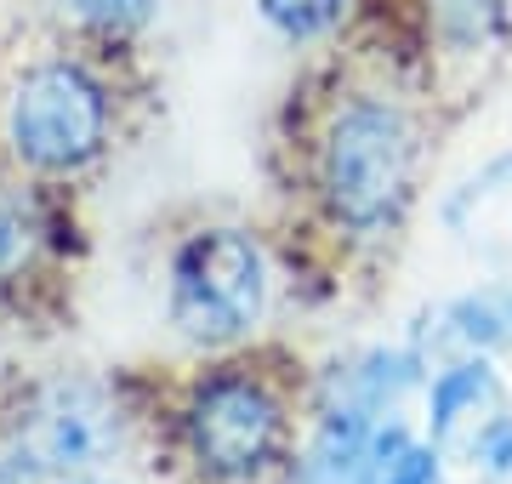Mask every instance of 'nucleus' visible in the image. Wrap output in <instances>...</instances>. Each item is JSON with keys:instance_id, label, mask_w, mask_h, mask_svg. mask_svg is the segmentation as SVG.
<instances>
[{"instance_id": "f257e3e1", "label": "nucleus", "mask_w": 512, "mask_h": 484, "mask_svg": "<svg viewBox=\"0 0 512 484\" xmlns=\"http://www.w3.org/2000/svg\"><path fill=\"white\" fill-rule=\"evenodd\" d=\"M296 194L342 245H387L421 188V109L393 63H336L291 103Z\"/></svg>"}, {"instance_id": "f03ea898", "label": "nucleus", "mask_w": 512, "mask_h": 484, "mask_svg": "<svg viewBox=\"0 0 512 484\" xmlns=\"http://www.w3.org/2000/svg\"><path fill=\"white\" fill-rule=\"evenodd\" d=\"M143 114L131 40L92 29L29 35L0 63V160L40 183L80 188L103 177Z\"/></svg>"}, {"instance_id": "7ed1b4c3", "label": "nucleus", "mask_w": 512, "mask_h": 484, "mask_svg": "<svg viewBox=\"0 0 512 484\" xmlns=\"http://www.w3.org/2000/svg\"><path fill=\"white\" fill-rule=\"evenodd\" d=\"M160 450L188 484H279L302 450L296 388L262 359H222L188 376L160 410Z\"/></svg>"}, {"instance_id": "20e7f679", "label": "nucleus", "mask_w": 512, "mask_h": 484, "mask_svg": "<svg viewBox=\"0 0 512 484\" xmlns=\"http://www.w3.org/2000/svg\"><path fill=\"white\" fill-rule=\"evenodd\" d=\"M268 308V257L245 228H194L165 268V314L183 342L222 354Z\"/></svg>"}, {"instance_id": "39448f33", "label": "nucleus", "mask_w": 512, "mask_h": 484, "mask_svg": "<svg viewBox=\"0 0 512 484\" xmlns=\"http://www.w3.org/2000/svg\"><path fill=\"white\" fill-rule=\"evenodd\" d=\"M69 262V205L63 188L0 160V308H23Z\"/></svg>"}, {"instance_id": "423d86ee", "label": "nucleus", "mask_w": 512, "mask_h": 484, "mask_svg": "<svg viewBox=\"0 0 512 484\" xmlns=\"http://www.w3.org/2000/svg\"><path fill=\"white\" fill-rule=\"evenodd\" d=\"M114 445V405L86 382L40 388L23 399V416H12V462L23 473H69L97 467Z\"/></svg>"}, {"instance_id": "0eeeda50", "label": "nucleus", "mask_w": 512, "mask_h": 484, "mask_svg": "<svg viewBox=\"0 0 512 484\" xmlns=\"http://www.w3.org/2000/svg\"><path fill=\"white\" fill-rule=\"evenodd\" d=\"M507 416V388L501 376L490 371L484 354H461L450 359L433 388H427V439L439 450H456V456H473V445Z\"/></svg>"}, {"instance_id": "6e6552de", "label": "nucleus", "mask_w": 512, "mask_h": 484, "mask_svg": "<svg viewBox=\"0 0 512 484\" xmlns=\"http://www.w3.org/2000/svg\"><path fill=\"white\" fill-rule=\"evenodd\" d=\"M450 240L495 274H512V154L490 160L444 200Z\"/></svg>"}, {"instance_id": "1a4fd4ad", "label": "nucleus", "mask_w": 512, "mask_h": 484, "mask_svg": "<svg viewBox=\"0 0 512 484\" xmlns=\"http://www.w3.org/2000/svg\"><path fill=\"white\" fill-rule=\"evenodd\" d=\"M427 52L456 69H478L507 52V0H421Z\"/></svg>"}, {"instance_id": "9d476101", "label": "nucleus", "mask_w": 512, "mask_h": 484, "mask_svg": "<svg viewBox=\"0 0 512 484\" xmlns=\"http://www.w3.org/2000/svg\"><path fill=\"white\" fill-rule=\"evenodd\" d=\"M439 348L450 354H495V348H512V285L501 291H478V297H461L439 314Z\"/></svg>"}, {"instance_id": "9b49d317", "label": "nucleus", "mask_w": 512, "mask_h": 484, "mask_svg": "<svg viewBox=\"0 0 512 484\" xmlns=\"http://www.w3.org/2000/svg\"><path fill=\"white\" fill-rule=\"evenodd\" d=\"M256 12L291 40H319L330 29H342V18L353 12V0H256Z\"/></svg>"}, {"instance_id": "f8f14e48", "label": "nucleus", "mask_w": 512, "mask_h": 484, "mask_svg": "<svg viewBox=\"0 0 512 484\" xmlns=\"http://www.w3.org/2000/svg\"><path fill=\"white\" fill-rule=\"evenodd\" d=\"M160 0H69V23L92 29V35H109V40H131L154 18Z\"/></svg>"}, {"instance_id": "ddd939ff", "label": "nucleus", "mask_w": 512, "mask_h": 484, "mask_svg": "<svg viewBox=\"0 0 512 484\" xmlns=\"http://www.w3.org/2000/svg\"><path fill=\"white\" fill-rule=\"evenodd\" d=\"M439 456L444 450L427 439V445H416V439H404L399 428L387 433V456H382V473H376V484H444L439 479Z\"/></svg>"}, {"instance_id": "4468645a", "label": "nucleus", "mask_w": 512, "mask_h": 484, "mask_svg": "<svg viewBox=\"0 0 512 484\" xmlns=\"http://www.w3.org/2000/svg\"><path fill=\"white\" fill-rule=\"evenodd\" d=\"M467 462L478 467V479H484V484H512V410L495 422L490 433H484V439H478Z\"/></svg>"}]
</instances>
